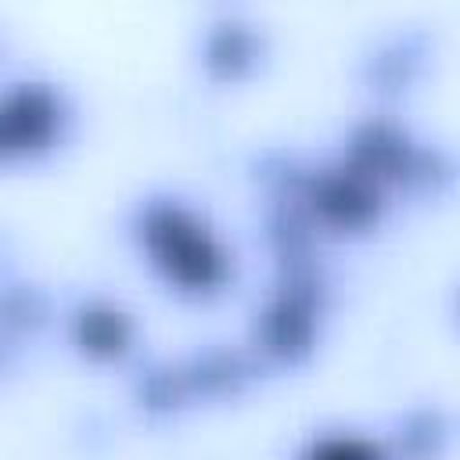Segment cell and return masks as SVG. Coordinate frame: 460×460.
<instances>
[{
	"label": "cell",
	"mask_w": 460,
	"mask_h": 460,
	"mask_svg": "<svg viewBox=\"0 0 460 460\" xmlns=\"http://www.w3.org/2000/svg\"><path fill=\"white\" fill-rule=\"evenodd\" d=\"M137 237H140V248H144L147 262L155 266V273L183 295L219 291L230 277L226 248L208 230V223L180 201L144 205Z\"/></svg>",
	"instance_id": "cell-1"
},
{
	"label": "cell",
	"mask_w": 460,
	"mask_h": 460,
	"mask_svg": "<svg viewBox=\"0 0 460 460\" xmlns=\"http://www.w3.org/2000/svg\"><path fill=\"white\" fill-rule=\"evenodd\" d=\"M61 126L58 97L40 83H18L0 93V155H36L50 147Z\"/></svg>",
	"instance_id": "cell-2"
},
{
	"label": "cell",
	"mask_w": 460,
	"mask_h": 460,
	"mask_svg": "<svg viewBox=\"0 0 460 460\" xmlns=\"http://www.w3.org/2000/svg\"><path fill=\"white\" fill-rule=\"evenodd\" d=\"M313 212L334 230H359L377 216V180L356 165L323 169L309 180Z\"/></svg>",
	"instance_id": "cell-3"
},
{
	"label": "cell",
	"mask_w": 460,
	"mask_h": 460,
	"mask_svg": "<svg viewBox=\"0 0 460 460\" xmlns=\"http://www.w3.org/2000/svg\"><path fill=\"white\" fill-rule=\"evenodd\" d=\"M75 341L90 356H119L129 345V320L111 305H86L75 316Z\"/></svg>",
	"instance_id": "cell-4"
},
{
	"label": "cell",
	"mask_w": 460,
	"mask_h": 460,
	"mask_svg": "<svg viewBox=\"0 0 460 460\" xmlns=\"http://www.w3.org/2000/svg\"><path fill=\"white\" fill-rule=\"evenodd\" d=\"M262 331H266V345L284 352V356L295 352V349H305V341H309V309L298 298H280L266 309Z\"/></svg>",
	"instance_id": "cell-5"
}]
</instances>
